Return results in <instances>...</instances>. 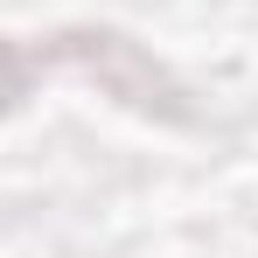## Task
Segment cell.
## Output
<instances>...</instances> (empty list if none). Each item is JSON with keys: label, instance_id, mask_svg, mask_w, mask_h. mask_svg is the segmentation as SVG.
Returning <instances> with one entry per match:
<instances>
[{"label": "cell", "instance_id": "6da1fadb", "mask_svg": "<svg viewBox=\"0 0 258 258\" xmlns=\"http://www.w3.org/2000/svg\"><path fill=\"white\" fill-rule=\"evenodd\" d=\"M35 49V70H70L98 84L112 105H126L133 119H154V126H196V91L174 77L168 63L147 42H133L126 28H105V21H77V28H56Z\"/></svg>", "mask_w": 258, "mask_h": 258}, {"label": "cell", "instance_id": "7a4b0ae2", "mask_svg": "<svg viewBox=\"0 0 258 258\" xmlns=\"http://www.w3.org/2000/svg\"><path fill=\"white\" fill-rule=\"evenodd\" d=\"M35 77H42V70H35V49L14 42V35H0V119L35 98Z\"/></svg>", "mask_w": 258, "mask_h": 258}]
</instances>
